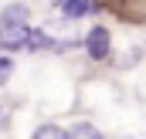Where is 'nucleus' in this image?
I'll list each match as a JSON object with an SVG mask.
<instances>
[{
  "label": "nucleus",
  "mask_w": 146,
  "mask_h": 139,
  "mask_svg": "<svg viewBox=\"0 0 146 139\" xmlns=\"http://www.w3.org/2000/svg\"><path fill=\"white\" fill-rule=\"evenodd\" d=\"M85 51H88V58H95V61L109 58V31H106V27H92L88 37H85Z\"/></svg>",
  "instance_id": "obj_1"
},
{
  "label": "nucleus",
  "mask_w": 146,
  "mask_h": 139,
  "mask_svg": "<svg viewBox=\"0 0 146 139\" xmlns=\"http://www.w3.org/2000/svg\"><path fill=\"white\" fill-rule=\"evenodd\" d=\"M31 31L27 27H0V48L7 51H17V48H27Z\"/></svg>",
  "instance_id": "obj_2"
},
{
  "label": "nucleus",
  "mask_w": 146,
  "mask_h": 139,
  "mask_svg": "<svg viewBox=\"0 0 146 139\" xmlns=\"http://www.w3.org/2000/svg\"><path fill=\"white\" fill-rule=\"evenodd\" d=\"M3 27H27V7L24 3H7L3 7Z\"/></svg>",
  "instance_id": "obj_3"
},
{
  "label": "nucleus",
  "mask_w": 146,
  "mask_h": 139,
  "mask_svg": "<svg viewBox=\"0 0 146 139\" xmlns=\"http://www.w3.org/2000/svg\"><path fill=\"white\" fill-rule=\"evenodd\" d=\"M95 10H99V7H95V3H82V0H65V3H61V14H65V17H88V14H95Z\"/></svg>",
  "instance_id": "obj_4"
},
{
  "label": "nucleus",
  "mask_w": 146,
  "mask_h": 139,
  "mask_svg": "<svg viewBox=\"0 0 146 139\" xmlns=\"http://www.w3.org/2000/svg\"><path fill=\"white\" fill-rule=\"evenodd\" d=\"M31 139H68V132H65L61 126H41Z\"/></svg>",
  "instance_id": "obj_5"
},
{
  "label": "nucleus",
  "mask_w": 146,
  "mask_h": 139,
  "mask_svg": "<svg viewBox=\"0 0 146 139\" xmlns=\"http://www.w3.org/2000/svg\"><path fill=\"white\" fill-rule=\"evenodd\" d=\"M68 139H102V132H99V129H92V126H85V122H82V126H75L72 132H68Z\"/></svg>",
  "instance_id": "obj_6"
},
{
  "label": "nucleus",
  "mask_w": 146,
  "mask_h": 139,
  "mask_svg": "<svg viewBox=\"0 0 146 139\" xmlns=\"http://www.w3.org/2000/svg\"><path fill=\"white\" fill-rule=\"evenodd\" d=\"M27 48H51V37L44 34V31H31V41H27Z\"/></svg>",
  "instance_id": "obj_7"
},
{
  "label": "nucleus",
  "mask_w": 146,
  "mask_h": 139,
  "mask_svg": "<svg viewBox=\"0 0 146 139\" xmlns=\"http://www.w3.org/2000/svg\"><path fill=\"white\" fill-rule=\"evenodd\" d=\"M10 71H14V61L10 58H0V85L10 81Z\"/></svg>",
  "instance_id": "obj_8"
}]
</instances>
